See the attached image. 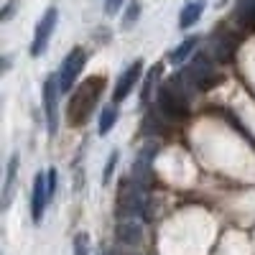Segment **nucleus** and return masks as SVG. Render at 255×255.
Here are the masks:
<instances>
[{
	"instance_id": "nucleus-4",
	"label": "nucleus",
	"mask_w": 255,
	"mask_h": 255,
	"mask_svg": "<svg viewBox=\"0 0 255 255\" xmlns=\"http://www.w3.org/2000/svg\"><path fill=\"white\" fill-rule=\"evenodd\" d=\"M56 20H59V10L56 8H46V13L38 18L36 31H33V41H31V56H41L49 49V38L56 28Z\"/></svg>"
},
{
	"instance_id": "nucleus-13",
	"label": "nucleus",
	"mask_w": 255,
	"mask_h": 255,
	"mask_svg": "<svg viewBox=\"0 0 255 255\" xmlns=\"http://www.w3.org/2000/svg\"><path fill=\"white\" fill-rule=\"evenodd\" d=\"M115 120H118V108H115V105H110V108H102L100 123H97V133H100V135H108L113 128H115Z\"/></svg>"
},
{
	"instance_id": "nucleus-9",
	"label": "nucleus",
	"mask_w": 255,
	"mask_h": 255,
	"mask_svg": "<svg viewBox=\"0 0 255 255\" xmlns=\"http://www.w3.org/2000/svg\"><path fill=\"white\" fill-rule=\"evenodd\" d=\"M232 20H235L240 28H245V31L255 28V0H238L235 13H232Z\"/></svg>"
},
{
	"instance_id": "nucleus-14",
	"label": "nucleus",
	"mask_w": 255,
	"mask_h": 255,
	"mask_svg": "<svg viewBox=\"0 0 255 255\" xmlns=\"http://www.w3.org/2000/svg\"><path fill=\"white\" fill-rule=\"evenodd\" d=\"M161 64H156V67L145 74V79H143V90H140V102L143 105H151V95H153V87H156V77L161 74Z\"/></svg>"
},
{
	"instance_id": "nucleus-17",
	"label": "nucleus",
	"mask_w": 255,
	"mask_h": 255,
	"mask_svg": "<svg viewBox=\"0 0 255 255\" xmlns=\"http://www.w3.org/2000/svg\"><path fill=\"white\" fill-rule=\"evenodd\" d=\"M115 163H118V153L113 151V153H110V158H108V166H105V176H102V181H105V184L110 181V176H113V171H115Z\"/></svg>"
},
{
	"instance_id": "nucleus-8",
	"label": "nucleus",
	"mask_w": 255,
	"mask_h": 255,
	"mask_svg": "<svg viewBox=\"0 0 255 255\" xmlns=\"http://www.w3.org/2000/svg\"><path fill=\"white\" fill-rule=\"evenodd\" d=\"M118 238L125 243V245H130L135 248L140 240H143V222L138 217H130V220H123L118 225Z\"/></svg>"
},
{
	"instance_id": "nucleus-19",
	"label": "nucleus",
	"mask_w": 255,
	"mask_h": 255,
	"mask_svg": "<svg viewBox=\"0 0 255 255\" xmlns=\"http://www.w3.org/2000/svg\"><path fill=\"white\" fill-rule=\"evenodd\" d=\"M46 181H49V197H54V191H56V171L54 168L46 171Z\"/></svg>"
},
{
	"instance_id": "nucleus-20",
	"label": "nucleus",
	"mask_w": 255,
	"mask_h": 255,
	"mask_svg": "<svg viewBox=\"0 0 255 255\" xmlns=\"http://www.w3.org/2000/svg\"><path fill=\"white\" fill-rule=\"evenodd\" d=\"M13 5H15V3H8V5L3 8V15H0V18H3V20H8V15L13 13Z\"/></svg>"
},
{
	"instance_id": "nucleus-12",
	"label": "nucleus",
	"mask_w": 255,
	"mask_h": 255,
	"mask_svg": "<svg viewBox=\"0 0 255 255\" xmlns=\"http://www.w3.org/2000/svg\"><path fill=\"white\" fill-rule=\"evenodd\" d=\"M15 171H18V156H10L8 168H5V184H3V209L10 207L13 189H15Z\"/></svg>"
},
{
	"instance_id": "nucleus-15",
	"label": "nucleus",
	"mask_w": 255,
	"mask_h": 255,
	"mask_svg": "<svg viewBox=\"0 0 255 255\" xmlns=\"http://www.w3.org/2000/svg\"><path fill=\"white\" fill-rule=\"evenodd\" d=\"M138 13H140V5L135 3V0H130L128 3V8H125V13H123V20H120V26L128 31V28H133L135 26V20H138Z\"/></svg>"
},
{
	"instance_id": "nucleus-21",
	"label": "nucleus",
	"mask_w": 255,
	"mask_h": 255,
	"mask_svg": "<svg viewBox=\"0 0 255 255\" xmlns=\"http://www.w3.org/2000/svg\"><path fill=\"white\" fill-rule=\"evenodd\" d=\"M100 255H105V253H100Z\"/></svg>"
},
{
	"instance_id": "nucleus-18",
	"label": "nucleus",
	"mask_w": 255,
	"mask_h": 255,
	"mask_svg": "<svg viewBox=\"0 0 255 255\" xmlns=\"http://www.w3.org/2000/svg\"><path fill=\"white\" fill-rule=\"evenodd\" d=\"M123 3H125V0H105V13H108V15H115V13L123 8Z\"/></svg>"
},
{
	"instance_id": "nucleus-2",
	"label": "nucleus",
	"mask_w": 255,
	"mask_h": 255,
	"mask_svg": "<svg viewBox=\"0 0 255 255\" xmlns=\"http://www.w3.org/2000/svg\"><path fill=\"white\" fill-rule=\"evenodd\" d=\"M189 84L181 79V74H174L158 87V108L166 118L179 120L189 110Z\"/></svg>"
},
{
	"instance_id": "nucleus-10",
	"label": "nucleus",
	"mask_w": 255,
	"mask_h": 255,
	"mask_svg": "<svg viewBox=\"0 0 255 255\" xmlns=\"http://www.w3.org/2000/svg\"><path fill=\"white\" fill-rule=\"evenodd\" d=\"M204 8H207V0H191V3H186V5L181 8V13H179V28H181V31H184V28H191V26H194L197 20L202 18Z\"/></svg>"
},
{
	"instance_id": "nucleus-7",
	"label": "nucleus",
	"mask_w": 255,
	"mask_h": 255,
	"mask_svg": "<svg viewBox=\"0 0 255 255\" xmlns=\"http://www.w3.org/2000/svg\"><path fill=\"white\" fill-rule=\"evenodd\" d=\"M140 74H143V59H135L130 67H128V69L118 77V84H115V90H113V105H115V108H118L120 102H125V97L133 92V87L138 84Z\"/></svg>"
},
{
	"instance_id": "nucleus-11",
	"label": "nucleus",
	"mask_w": 255,
	"mask_h": 255,
	"mask_svg": "<svg viewBox=\"0 0 255 255\" xmlns=\"http://www.w3.org/2000/svg\"><path fill=\"white\" fill-rule=\"evenodd\" d=\"M197 44H199V38L197 36H189V38H184L181 44L171 51V56H168V61L174 64V67H181L184 61H189V56H191V51L197 49Z\"/></svg>"
},
{
	"instance_id": "nucleus-16",
	"label": "nucleus",
	"mask_w": 255,
	"mask_h": 255,
	"mask_svg": "<svg viewBox=\"0 0 255 255\" xmlns=\"http://www.w3.org/2000/svg\"><path fill=\"white\" fill-rule=\"evenodd\" d=\"M74 255H90V235L87 232H79L74 238Z\"/></svg>"
},
{
	"instance_id": "nucleus-6",
	"label": "nucleus",
	"mask_w": 255,
	"mask_h": 255,
	"mask_svg": "<svg viewBox=\"0 0 255 255\" xmlns=\"http://www.w3.org/2000/svg\"><path fill=\"white\" fill-rule=\"evenodd\" d=\"M49 199H51V197H49L46 171H38V174L33 176V191H31V220H33V225H41Z\"/></svg>"
},
{
	"instance_id": "nucleus-5",
	"label": "nucleus",
	"mask_w": 255,
	"mask_h": 255,
	"mask_svg": "<svg viewBox=\"0 0 255 255\" xmlns=\"http://www.w3.org/2000/svg\"><path fill=\"white\" fill-rule=\"evenodd\" d=\"M59 79L56 74H49L44 79V110H46V128H49V133L54 135L59 130Z\"/></svg>"
},
{
	"instance_id": "nucleus-3",
	"label": "nucleus",
	"mask_w": 255,
	"mask_h": 255,
	"mask_svg": "<svg viewBox=\"0 0 255 255\" xmlns=\"http://www.w3.org/2000/svg\"><path fill=\"white\" fill-rule=\"evenodd\" d=\"M84 64H87V51H84L82 46H77V49H72V51L67 54V59L61 61V69H59V74H56L61 95L72 92L77 77H79L82 69H84Z\"/></svg>"
},
{
	"instance_id": "nucleus-1",
	"label": "nucleus",
	"mask_w": 255,
	"mask_h": 255,
	"mask_svg": "<svg viewBox=\"0 0 255 255\" xmlns=\"http://www.w3.org/2000/svg\"><path fill=\"white\" fill-rule=\"evenodd\" d=\"M102 92H105V77H87L84 79L82 87L77 92H72V100L67 105V123L72 128L87 123L92 110L97 108Z\"/></svg>"
}]
</instances>
